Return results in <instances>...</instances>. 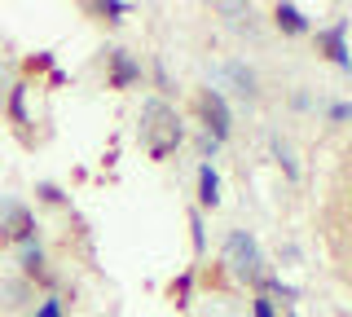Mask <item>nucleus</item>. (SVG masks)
Returning <instances> with one entry per match:
<instances>
[{"mask_svg": "<svg viewBox=\"0 0 352 317\" xmlns=\"http://www.w3.org/2000/svg\"><path fill=\"white\" fill-rule=\"evenodd\" d=\"M269 146H273V159H278V163H282V172H286V177H291V181H295V177H300V168H295V159H291V146H286V141H282V137H273V141H269Z\"/></svg>", "mask_w": 352, "mask_h": 317, "instance_id": "9b49d317", "label": "nucleus"}, {"mask_svg": "<svg viewBox=\"0 0 352 317\" xmlns=\"http://www.w3.org/2000/svg\"><path fill=\"white\" fill-rule=\"evenodd\" d=\"M88 9H93V14H106L110 23H119V18H124L132 5H124V0H97V5H88Z\"/></svg>", "mask_w": 352, "mask_h": 317, "instance_id": "f8f14e48", "label": "nucleus"}, {"mask_svg": "<svg viewBox=\"0 0 352 317\" xmlns=\"http://www.w3.org/2000/svg\"><path fill=\"white\" fill-rule=\"evenodd\" d=\"M326 119H330V124H348V119H352V106L348 102H330L326 106Z\"/></svg>", "mask_w": 352, "mask_h": 317, "instance_id": "dca6fc26", "label": "nucleus"}, {"mask_svg": "<svg viewBox=\"0 0 352 317\" xmlns=\"http://www.w3.org/2000/svg\"><path fill=\"white\" fill-rule=\"evenodd\" d=\"M273 27H278L282 36H308V31H313L300 5H273Z\"/></svg>", "mask_w": 352, "mask_h": 317, "instance_id": "0eeeda50", "label": "nucleus"}, {"mask_svg": "<svg viewBox=\"0 0 352 317\" xmlns=\"http://www.w3.org/2000/svg\"><path fill=\"white\" fill-rule=\"evenodd\" d=\"M225 75H229V84L238 89V97H247V102H256L260 97V80H256V71L247 67V62H225Z\"/></svg>", "mask_w": 352, "mask_h": 317, "instance_id": "6e6552de", "label": "nucleus"}, {"mask_svg": "<svg viewBox=\"0 0 352 317\" xmlns=\"http://www.w3.org/2000/svg\"><path fill=\"white\" fill-rule=\"evenodd\" d=\"M317 49L326 53V62H335L339 71H352V53H348V18H339L335 27H326V31H317Z\"/></svg>", "mask_w": 352, "mask_h": 317, "instance_id": "423d86ee", "label": "nucleus"}, {"mask_svg": "<svg viewBox=\"0 0 352 317\" xmlns=\"http://www.w3.org/2000/svg\"><path fill=\"white\" fill-rule=\"evenodd\" d=\"M0 238L5 243H36V216H31V207H22L14 199H0Z\"/></svg>", "mask_w": 352, "mask_h": 317, "instance_id": "7ed1b4c3", "label": "nucleus"}, {"mask_svg": "<svg viewBox=\"0 0 352 317\" xmlns=\"http://www.w3.org/2000/svg\"><path fill=\"white\" fill-rule=\"evenodd\" d=\"M9 119H14V124H27V84H14V89H9Z\"/></svg>", "mask_w": 352, "mask_h": 317, "instance_id": "9d476101", "label": "nucleus"}, {"mask_svg": "<svg viewBox=\"0 0 352 317\" xmlns=\"http://www.w3.org/2000/svg\"><path fill=\"white\" fill-rule=\"evenodd\" d=\"M154 80H159L163 93H172V80H168V71H163V62H154Z\"/></svg>", "mask_w": 352, "mask_h": 317, "instance_id": "4be33fe9", "label": "nucleus"}, {"mask_svg": "<svg viewBox=\"0 0 352 317\" xmlns=\"http://www.w3.org/2000/svg\"><path fill=\"white\" fill-rule=\"evenodd\" d=\"M286 317H295V313H286Z\"/></svg>", "mask_w": 352, "mask_h": 317, "instance_id": "5701e85b", "label": "nucleus"}, {"mask_svg": "<svg viewBox=\"0 0 352 317\" xmlns=\"http://www.w3.org/2000/svg\"><path fill=\"white\" fill-rule=\"evenodd\" d=\"M5 304H9V309L22 304V282H9V287H5Z\"/></svg>", "mask_w": 352, "mask_h": 317, "instance_id": "412c9836", "label": "nucleus"}, {"mask_svg": "<svg viewBox=\"0 0 352 317\" xmlns=\"http://www.w3.org/2000/svg\"><path fill=\"white\" fill-rule=\"evenodd\" d=\"M190 287H194V269H185L181 278L172 282V300H176V304H190Z\"/></svg>", "mask_w": 352, "mask_h": 317, "instance_id": "4468645a", "label": "nucleus"}, {"mask_svg": "<svg viewBox=\"0 0 352 317\" xmlns=\"http://www.w3.org/2000/svg\"><path fill=\"white\" fill-rule=\"evenodd\" d=\"M251 313H256V317H278V313H273V300H269V295H256V300H251Z\"/></svg>", "mask_w": 352, "mask_h": 317, "instance_id": "6ab92c4d", "label": "nucleus"}, {"mask_svg": "<svg viewBox=\"0 0 352 317\" xmlns=\"http://www.w3.org/2000/svg\"><path fill=\"white\" fill-rule=\"evenodd\" d=\"M141 141H146L150 159H168L172 150H181L185 124H181V115H176L163 97H150V102L141 106Z\"/></svg>", "mask_w": 352, "mask_h": 317, "instance_id": "f257e3e1", "label": "nucleus"}, {"mask_svg": "<svg viewBox=\"0 0 352 317\" xmlns=\"http://www.w3.org/2000/svg\"><path fill=\"white\" fill-rule=\"evenodd\" d=\"M225 265L234 269L242 282H251V287L269 273V269H264V256H260V243L247 234V229H234V234L225 238Z\"/></svg>", "mask_w": 352, "mask_h": 317, "instance_id": "f03ea898", "label": "nucleus"}, {"mask_svg": "<svg viewBox=\"0 0 352 317\" xmlns=\"http://www.w3.org/2000/svg\"><path fill=\"white\" fill-rule=\"evenodd\" d=\"M198 115H203V124H207V137H216L220 146H225L229 133H234V115H229L220 89H203V97H198Z\"/></svg>", "mask_w": 352, "mask_h": 317, "instance_id": "20e7f679", "label": "nucleus"}, {"mask_svg": "<svg viewBox=\"0 0 352 317\" xmlns=\"http://www.w3.org/2000/svg\"><path fill=\"white\" fill-rule=\"evenodd\" d=\"M198 207H220V177L212 163H198Z\"/></svg>", "mask_w": 352, "mask_h": 317, "instance_id": "1a4fd4ad", "label": "nucleus"}, {"mask_svg": "<svg viewBox=\"0 0 352 317\" xmlns=\"http://www.w3.org/2000/svg\"><path fill=\"white\" fill-rule=\"evenodd\" d=\"M36 199H40V203H58V207H62V203H66V194H62V185L40 181V185H36Z\"/></svg>", "mask_w": 352, "mask_h": 317, "instance_id": "2eb2a0df", "label": "nucleus"}, {"mask_svg": "<svg viewBox=\"0 0 352 317\" xmlns=\"http://www.w3.org/2000/svg\"><path fill=\"white\" fill-rule=\"evenodd\" d=\"M190 238H194V251L203 256V251H207V234H203V212H198V207L190 212Z\"/></svg>", "mask_w": 352, "mask_h": 317, "instance_id": "ddd939ff", "label": "nucleus"}, {"mask_svg": "<svg viewBox=\"0 0 352 317\" xmlns=\"http://www.w3.org/2000/svg\"><path fill=\"white\" fill-rule=\"evenodd\" d=\"M36 317H62V300H58V295H49V300L36 309Z\"/></svg>", "mask_w": 352, "mask_h": 317, "instance_id": "aec40b11", "label": "nucleus"}, {"mask_svg": "<svg viewBox=\"0 0 352 317\" xmlns=\"http://www.w3.org/2000/svg\"><path fill=\"white\" fill-rule=\"evenodd\" d=\"M106 62H110L106 89H115V93H124V89H132V84H141V80H146V71H141V62L132 58L128 49H110V53H106Z\"/></svg>", "mask_w": 352, "mask_h": 317, "instance_id": "39448f33", "label": "nucleus"}, {"mask_svg": "<svg viewBox=\"0 0 352 317\" xmlns=\"http://www.w3.org/2000/svg\"><path fill=\"white\" fill-rule=\"evenodd\" d=\"M27 71L36 75V71H53V53H31L27 58Z\"/></svg>", "mask_w": 352, "mask_h": 317, "instance_id": "f3484780", "label": "nucleus"}, {"mask_svg": "<svg viewBox=\"0 0 352 317\" xmlns=\"http://www.w3.org/2000/svg\"><path fill=\"white\" fill-rule=\"evenodd\" d=\"M198 155H203V159H216V155H220V141L203 133V137H198Z\"/></svg>", "mask_w": 352, "mask_h": 317, "instance_id": "a211bd4d", "label": "nucleus"}]
</instances>
